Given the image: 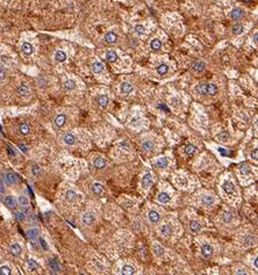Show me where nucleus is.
<instances>
[{
  "label": "nucleus",
  "instance_id": "f257e3e1",
  "mask_svg": "<svg viewBox=\"0 0 258 275\" xmlns=\"http://www.w3.org/2000/svg\"><path fill=\"white\" fill-rule=\"evenodd\" d=\"M222 190L224 194H227L228 196H235L236 195V187L231 181L223 182L222 184Z\"/></svg>",
  "mask_w": 258,
  "mask_h": 275
},
{
  "label": "nucleus",
  "instance_id": "f03ea898",
  "mask_svg": "<svg viewBox=\"0 0 258 275\" xmlns=\"http://www.w3.org/2000/svg\"><path fill=\"white\" fill-rule=\"evenodd\" d=\"M5 181L7 182V185H15L20 181V179H19V175L16 173L9 171L5 174Z\"/></svg>",
  "mask_w": 258,
  "mask_h": 275
},
{
  "label": "nucleus",
  "instance_id": "7ed1b4c3",
  "mask_svg": "<svg viewBox=\"0 0 258 275\" xmlns=\"http://www.w3.org/2000/svg\"><path fill=\"white\" fill-rule=\"evenodd\" d=\"M94 222H95V215L91 211H87L82 216V223L84 225H92Z\"/></svg>",
  "mask_w": 258,
  "mask_h": 275
},
{
  "label": "nucleus",
  "instance_id": "20e7f679",
  "mask_svg": "<svg viewBox=\"0 0 258 275\" xmlns=\"http://www.w3.org/2000/svg\"><path fill=\"white\" fill-rule=\"evenodd\" d=\"M93 166L97 168V170H102V168H105L107 166V160L105 159V158H102V157H95L94 159H93Z\"/></svg>",
  "mask_w": 258,
  "mask_h": 275
},
{
  "label": "nucleus",
  "instance_id": "39448f33",
  "mask_svg": "<svg viewBox=\"0 0 258 275\" xmlns=\"http://www.w3.org/2000/svg\"><path fill=\"white\" fill-rule=\"evenodd\" d=\"M242 245L244 247H250V246L256 245V238L251 235H245L242 238Z\"/></svg>",
  "mask_w": 258,
  "mask_h": 275
},
{
  "label": "nucleus",
  "instance_id": "423d86ee",
  "mask_svg": "<svg viewBox=\"0 0 258 275\" xmlns=\"http://www.w3.org/2000/svg\"><path fill=\"white\" fill-rule=\"evenodd\" d=\"M65 123H66V115H64V114H60V115H57V116H56V119H55V121H53V124H55V126H56V128H58V129L63 128V126H65Z\"/></svg>",
  "mask_w": 258,
  "mask_h": 275
},
{
  "label": "nucleus",
  "instance_id": "0eeeda50",
  "mask_svg": "<svg viewBox=\"0 0 258 275\" xmlns=\"http://www.w3.org/2000/svg\"><path fill=\"white\" fill-rule=\"evenodd\" d=\"M4 204H5L8 209H15L18 203H16V200L14 199V196L7 195V196H5V199H4Z\"/></svg>",
  "mask_w": 258,
  "mask_h": 275
},
{
  "label": "nucleus",
  "instance_id": "6e6552de",
  "mask_svg": "<svg viewBox=\"0 0 258 275\" xmlns=\"http://www.w3.org/2000/svg\"><path fill=\"white\" fill-rule=\"evenodd\" d=\"M148 219L151 224H157L160 221V213H157L156 210H150L148 214Z\"/></svg>",
  "mask_w": 258,
  "mask_h": 275
},
{
  "label": "nucleus",
  "instance_id": "1a4fd4ad",
  "mask_svg": "<svg viewBox=\"0 0 258 275\" xmlns=\"http://www.w3.org/2000/svg\"><path fill=\"white\" fill-rule=\"evenodd\" d=\"M152 182H153V179H152V175L150 173H145L142 177V187L144 189H148L152 185Z\"/></svg>",
  "mask_w": 258,
  "mask_h": 275
},
{
  "label": "nucleus",
  "instance_id": "9d476101",
  "mask_svg": "<svg viewBox=\"0 0 258 275\" xmlns=\"http://www.w3.org/2000/svg\"><path fill=\"white\" fill-rule=\"evenodd\" d=\"M133 88H134V87H133V85H131L130 82H123L121 84V86H120V93L127 95V94H129V93L133 92Z\"/></svg>",
  "mask_w": 258,
  "mask_h": 275
},
{
  "label": "nucleus",
  "instance_id": "9b49d317",
  "mask_svg": "<svg viewBox=\"0 0 258 275\" xmlns=\"http://www.w3.org/2000/svg\"><path fill=\"white\" fill-rule=\"evenodd\" d=\"M160 232L164 238H169V237H171L173 230H172V226H171L170 224H165V225H163V226L160 228Z\"/></svg>",
  "mask_w": 258,
  "mask_h": 275
},
{
  "label": "nucleus",
  "instance_id": "f8f14e48",
  "mask_svg": "<svg viewBox=\"0 0 258 275\" xmlns=\"http://www.w3.org/2000/svg\"><path fill=\"white\" fill-rule=\"evenodd\" d=\"M155 166H156L157 168H160V170H164V168H166L167 166H169V160H167V158L166 157L158 158V159L156 160V163H155Z\"/></svg>",
  "mask_w": 258,
  "mask_h": 275
},
{
  "label": "nucleus",
  "instance_id": "ddd939ff",
  "mask_svg": "<svg viewBox=\"0 0 258 275\" xmlns=\"http://www.w3.org/2000/svg\"><path fill=\"white\" fill-rule=\"evenodd\" d=\"M200 202H201V204L204 207H212L215 201H214V197L211 196V195H204V196H201Z\"/></svg>",
  "mask_w": 258,
  "mask_h": 275
},
{
  "label": "nucleus",
  "instance_id": "4468645a",
  "mask_svg": "<svg viewBox=\"0 0 258 275\" xmlns=\"http://www.w3.org/2000/svg\"><path fill=\"white\" fill-rule=\"evenodd\" d=\"M216 93H218V87H216V85H214V84H207V85H206L205 95L214 97V95H216Z\"/></svg>",
  "mask_w": 258,
  "mask_h": 275
},
{
  "label": "nucleus",
  "instance_id": "2eb2a0df",
  "mask_svg": "<svg viewBox=\"0 0 258 275\" xmlns=\"http://www.w3.org/2000/svg\"><path fill=\"white\" fill-rule=\"evenodd\" d=\"M48 264H49V266H50V268H51V270H53V273H61L62 268L60 266V264H58V261L56 260V259H49Z\"/></svg>",
  "mask_w": 258,
  "mask_h": 275
},
{
  "label": "nucleus",
  "instance_id": "dca6fc26",
  "mask_svg": "<svg viewBox=\"0 0 258 275\" xmlns=\"http://www.w3.org/2000/svg\"><path fill=\"white\" fill-rule=\"evenodd\" d=\"M21 51H22L26 56H31V55H33V52H34V48H33V45H31V43L24 42V43H22V45H21Z\"/></svg>",
  "mask_w": 258,
  "mask_h": 275
},
{
  "label": "nucleus",
  "instance_id": "f3484780",
  "mask_svg": "<svg viewBox=\"0 0 258 275\" xmlns=\"http://www.w3.org/2000/svg\"><path fill=\"white\" fill-rule=\"evenodd\" d=\"M97 102H98V104L101 108H106L107 106H108V104H109V98L107 97L106 94H101L97 99Z\"/></svg>",
  "mask_w": 258,
  "mask_h": 275
},
{
  "label": "nucleus",
  "instance_id": "a211bd4d",
  "mask_svg": "<svg viewBox=\"0 0 258 275\" xmlns=\"http://www.w3.org/2000/svg\"><path fill=\"white\" fill-rule=\"evenodd\" d=\"M104 41H105L106 43H109V44L115 43V42L118 41V35H116L115 33H113V31H109V33H107L106 35L104 36Z\"/></svg>",
  "mask_w": 258,
  "mask_h": 275
},
{
  "label": "nucleus",
  "instance_id": "6ab92c4d",
  "mask_svg": "<svg viewBox=\"0 0 258 275\" xmlns=\"http://www.w3.org/2000/svg\"><path fill=\"white\" fill-rule=\"evenodd\" d=\"M201 254L205 258H209L213 254V247L209 244H204V245L201 246Z\"/></svg>",
  "mask_w": 258,
  "mask_h": 275
},
{
  "label": "nucleus",
  "instance_id": "aec40b11",
  "mask_svg": "<svg viewBox=\"0 0 258 275\" xmlns=\"http://www.w3.org/2000/svg\"><path fill=\"white\" fill-rule=\"evenodd\" d=\"M9 252H11V254L12 255H14V257H19L21 253H22V248H21V246L19 245V244H12L11 245V247H9Z\"/></svg>",
  "mask_w": 258,
  "mask_h": 275
},
{
  "label": "nucleus",
  "instance_id": "412c9836",
  "mask_svg": "<svg viewBox=\"0 0 258 275\" xmlns=\"http://www.w3.org/2000/svg\"><path fill=\"white\" fill-rule=\"evenodd\" d=\"M230 16H231V19L234 20V21H238L240 19H242L243 16V11L241 9V8H234L233 11H231V13H230Z\"/></svg>",
  "mask_w": 258,
  "mask_h": 275
},
{
  "label": "nucleus",
  "instance_id": "4be33fe9",
  "mask_svg": "<svg viewBox=\"0 0 258 275\" xmlns=\"http://www.w3.org/2000/svg\"><path fill=\"white\" fill-rule=\"evenodd\" d=\"M157 201H158L160 203L166 204V203H169V202L171 201V196H170L167 193H165V192H162V193L158 194V196H157Z\"/></svg>",
  "mask_w": 258,
  "mask_h": 275
},
{
  "label": "nucleus",
  "instance_id": "5701e85b",
  "mask_svg": "<svg viewBox=\"0 0 258 275\" xmlns=\"http://www.w3.org/2000/svg\"><path fill=\"white\" fill-rule=\"evenodd\" d=\"M91 69H92V72L94 75H99V73H101L104 71V64L100 63V62H95V63H93L91 65Z\"/></svg>",
  "mask_w": 258,
  "mask_h": 275
},
{
  "label": "nucleus",
  "instance_id": "b1692460",
  "mask_svg": "<svg viewBox=\"0 0 258 275\" xmlns=\"http://www.w3.org/2000/svg\"><path fill=\"white\" fill-rule=\"evenodd\" d=\"M28 93H29V88H28V86L24 85V84L20 85V86L16 88V94L20 95V97H26V95H28Z\"/></svg>",
  "mask_w": 258,
  "mask_h": 275
},
{
  "label": "nucleus",
  "instance_id": "393cba45",
  "mask_svg": "<svg viewBox=\"0 0 258 275\" xmlns=\"http://www.w3.org/2000/svg\"><path fill=\"white\" fill-rule=\"evenodd\" d=\"M63 142H64V144L71 146V145H73L76 143V137L72 134H65L63 136Z\"/></svg>",
  "mask_w": 258,
  "mask_h": 275
},
{
  "label": "nucleus",
  "instance_id": "a878e982",
  "mask_svg": "<svg viewBox=\"0 0 258 275\" xmlns=\"http://www.w3.org/2000/svg\"><path fill=\"white\" fill-rule=\"evenodd\" d=\"M202 229V225L199 223L198 221H191L190 222V230L193 232V233H198L200 232Z\"/></svg>",
  "mask_w": 258,
  "mask_h": 275
},
{
  "label": "nucleus",
  "instance_id": "bb28decb",
  "mask_svg": "<svg viewBox=\"0 0 258 275\" xmlns=\"http://www.w3.org/2000/svg\"><path fill=\"white\" fill-rule=\"evenodd\" d=\"M192 69H193V71H194V72L201 73V72H204V71H205L206 64L204 63V62H195V63L193 64Z\"/></svg>",
  "mask_w": 258,
  "mask_h": 275
},
{
  "label": "nucleus",
  "instance_id": "cd10ccee",
  "mask_svg": "<svg viewBox=\"0 0 258 275\" xmlns=\"http://www.w3.org/2000/svg\"><path fill=\"white\" fill-rule=\"evenodd\" d=\"M53 58H55V60L57 63H63V62H65V59H66V53L64 51H62V50H58V51L55 52Z\"/></svg>",
  "mask_w": 258,
  "mask_h": 275
},
{
  "label": "nucleus",
  "instance_id": "c85d7f7f",
  "mask_svg": "<svg viewBox=\"0 0 258 275\" xmlns=\"http://www.w3.org/2000/svg\"><path fill=\"white\" fill-rule=\"evenodd\" d=\"M152 250H153V253L156 254V257H163V255H164V253H165L164 247H163V246H160V244H157V243H155V244H153Z\"/></svg>",
  "mask_w": 258,
  "mask_h": 275
},
{
  "label": "nucleus",
  "instance_id": "c756f323",
  "mask_svg": "<svg viewBox=\"0 0 258 275\" xmlns=\"http://www.w3.org/2000/svg\"><path fill=\"white\" fill-rule=\"evenodd\" d=\"M91 192L94 194V195H100V194L104 192V186H102L101 184L95 182V184H93L91 186Z\"/></svg>",
  "mask_w": 258,
  "mask_h": 275
},
{
  "label": "nucleus",
  "instance_id": "7c9ffc66",
  "mask_svg": "<svg viewBox=\"0 0 258 275\" xmlns=\"http://www.w3.org/2000/svg\"><path fill=\"white\" fill-rule=\"evenodd\" d=\"M155 149V144L153 142L151 141H144L142 143V150L145 151V152H150V151H153Z\"/></svg>",
  "mask_w": 258,
  "mask_h": 275
},
{
  "label": "nucleus",
  "instance_id": "2f4dec72",
  "mask_svg": "<svg viewBox=\"0 0 258 275\" xmlns=\"http://www.w3.org/2000/svg\"><path fill=\"white\" fill-rule=\"evenodd\" d=\"M106 60L107 62H109V63H115V62L118 60V53L114 51V50H109V51H107Z\"/></svg>",
  "mask_w": 258,
  "mask_h": 275
},
{
  "label": "nucleus",
  "instance_id": "473e14b6",
  "mask_svg": "<svg viewBox=\"0 0 258 275\" xmlns=\"http://www.w3.org/2000/svg\"><path fill=\"white\" fill-rule=\"evenodd\" d=\"M19 131H20V134L22 135V136H27V135L31 133V126L28 124V123H22V124H20V126H19Z\"/></svg>",
  "mask_w": 258,
  "mask_h": 275
},
{
  "label": "nucleus",
  "instance_id": "72a5a7b5",
  "mask_svg": "<svg viewBox=\"0 0 258 275\" xmlns=\"http://www.w3.org/2000/svg\"><path fill=\"white\" fill-rule=\"evenodd\" d=\"M76 82L75 80H72V79H68V80H65L64 82V84H63V87H64V89H66V91H73V89L76 88Z\"/></svg>",
  "mask_w": 258,
  "mask_h": 275
},
{
  "label": "nucleus",
  "instance_id": "f704fd0d",
  "mask_svg": "<svg viewBox=\"0 0 258 275\" xmlns=\"http://www.w3.org/2000/svg\"><path fill=\"white\" fill-rule=\"evenodd\" d=\"M121 274L123 275H133L135 274V268L130 265H124L123 267L121 268Z\"/></svg>",
  "mask_w": 258,
  "mask_h": 275
},
{
  "label": "nucleus",
  "instance_id": "c9c22d12",
  "mask_svg": "<svg viewBox=\"0 0 258 275\" xmlns=\"http://www.w3.org/2000/svg\"><path fill=\"white\" fill-rule=\"evenodd\" d=\"M38 233H40V232H38L37 229H31V230L27 231V233H26V235H27V237L29 238L31 240L34 241V240H36V239L38 238Z\"/></svg>",
  "mask_w": 258,
  "mask_h": 275
},
{
  "label": "nucleus",
  "instance_id": "e433bc0d",
  "mask_svg": "<svg viewBox=\"0 0 258 275\" xmlns=\"http://www.w3.org/2000/svg\"><path fill=\"white\" fill-rule=\"evenodd\" d=\"M233 214L230 213V211H224L223 214H222V216H221V221L223 222V223H230L231 221H233Z\"/></svg>",
  "mask_w": 258,
  "mask_h": 275
},
{
  "label": "nucleus",
  "instance_id": "4c0bfd02",
  "mask_svg": "<svg viewBox=\"0 0 258 275\" xmlns=\"http://www.w3.org/2000/svg\"><path fill=\"white\" fill-rule=\"evenodd\" d=\"M77 197H78V195H77L76 192H73V190H68L66 193H65V199H66V201H69V202H75V201L77 200Z\"/></svg>",
  "mask_w": 258,
  "mask_h": 275
},
{
  "label": "nucleus",
  "instance_id": "58836bf2",
  "mask_svg": "<svg viewBox=\"0 0 258 275\" xmlns=\"http://www.w3.org/2000/svg\"><path fill=\"white\" fill-rule=\"evenodd\" d=\"M216 138H218L220 142H228L230 139V135H229V133H227V131H221V133L218 134Z\"/></svg>",
  "mask_w": 258,
  "mask_h": 275
},
{
  "label": "nucleus",
  "instance_id": "ea45409f",
  "mask_svg": "<svg viewBox=\"0 0 258 275\" xmlns=\"http://www.w3.org/2000/svg\"><path fill=\"white\" fill-rule=\"evenodd\" d=\"M156 71H157V73L160 75H164L167 73V71H169V66H167L166 64H160L158 66L156 67Z\"/></svg>",
  "mask_w": 258,
  "mask_h": 275
},
{
  "label": "nucleus",
  "instance_id": "a19ab883",
  "mask_svg": "<svg viewBox=\"0 0 258 275\" xmlns=\"http://www.w3.org/2000/svg\"><path fill=\"white\" fill-rule=\"evenodd\" d=\"M18 202L20 203V206L23 207V208H27V207L29 206V200H28V197L24 196V195H20L19 199H18Z\"/></svg>",
  "mask_w": 258,
  "mask_h": 275
},
{
  "label": "nucleus",
  "instance_id": "79ce46f5",
  "mask_svg": "<svg viewBox=\"0 0 258 275\" xmlns=\"http://www.w3.org/2000/svg\"><path fill=\"white\" fill-rule=\"evenodd\" d=\"M150 48H151L152 50H155V51H158V50H160V48H162V42H160V40L155 38V40H152L151 43H150Z\"/></svg>",
  "mask_w": 258,
  "mask_h": 275
},
{
  "label": "nucleus",
  "instance_id": "37998d69",
  "mask_svg": "<svg viewBox=\"0 0 258 275\" xmlns=\"http://www.w3.org/2000/svg\"><path fill=\"white\" fill-rule=\"evenodd\" d=\"M206 85L205 82H201L195 86V92H197L198 95H205V91H206Z\"/></svg>",
  "mask_w": 258,
  "mask_h": 275
},
{
  "label": "nucleus",
  "instance_id": "c03bdc74",
  "mask_svg": "<svg viewBox=\"0 0 258 275\" xmlns=\"http://www.w3.org/2000/svg\"><path fill=\"white\" fill-rule=\"evenodd\" d=\"M243 31H244V28H243L242 24H240V23L235 24V26L231 28V33H233L234 35H241Z\"/></svg>",
  "mask_w": 258,
  "mask_h": 275
},
{
  "label": "nucleus",
  "instance_id": "a18cd8bd",
  "mask_svg": "<svg viewBox=\"0 0 258 275\" xmlns=\"http://www.w3.org/2000/svg\"><path fill=\"white\" fill-rule=\"evenodd\" d=\"M240 172H241V174H243V175H248V174L251 173V170L247 164H242V165H240Z\"/></svg>",
  "mask_w": 258,
  "mask_h": 275
},
{
  "label": "nucleus",
  "instance_id": "49530a36",
  "mask_svg": "<svg viewBox=\"0 0 258 275\" xmlns=\"http://www.w3.org/2000/svg\"><path fill=\"white\" fill-rule=\"evenodd\" d=\"M195 151H197V148H195L194 145H192V144H189V145L185 148V153H186L187 156H193V155L195 153Z\"/></svg>",
  "mask_w": 258,
  "mask_h": 275
},
{
  "label": "nucleus",
  "instance_id": "de8ad7c7",
  "mask_svg": "<svg viewBox=\"0 0 258 275\" xmlns=\"http://www.w3.org/2000/svg\"><path fill=\"white\" fill-rule=\"evenodd\" d=\"M28 267L31 268V270H36V269H38V264L34 259H29L28 260Z\"/></svg>",
  "mask_w": 258,
  "mask_h": 275
},
{
  "label": "nucleus",
  "instance_id": "09e8293b",
  "mask_svg": "<svg viewBox=\"0 0 258 275\" xmlns=\"http://www.w3.org/2000/svg\"><path fill=\"white\" fill-rule=\"evenodd\" d=\"M12 274V270L11 268L7 267V266H1L0 267V275H11Z\"/></svg>",
  "mask_w": 258,
  "mask_h": 275
},
{
  "label": "nucleus",
  "instance_id": "8fccbe9b",
  "mask_svg": "<svg viewBox=\"0 0 258 275\" xmlns=\"http://www.w3.org/2000/svg\"><path fill=\"white\" fill-rule=\"evenodd\" d=\"M15 218H16V221H19V222H23V221L26 219V214H24L23 211H16Z\"/></svg>",
  "mask_w": 258,
  "mask_h": 275
},
{
  "label": "nucleus",
  "instance_id": "3c124183",
  "mask_svg": "<svg viewBox=\"0 0 258 275\" xmlns=\"http://www.w3.org/2000/svg\"><path fill=\"white\" fill-rule=\"evenodd\" d=\"M182 104V100H180V99H178V98H172V99H171V104H172L173 107H176V108L180 107Z\"/></svg>",
  "mask_w": 258,
  "mask_h": 275
},
{
  "label": "nucleus",
  "instance_id": "603ef678",
  "mask_svg": "<svg viewBox=\"0 0 258 275\" xmlns=\"http://www.w3.org/2000/svg\"><path fill=\"white\" fill-rule=\"evenodd\" d=\"M135 33H136L137 35H143L145 33L144 27H143L142 24H137V26H135Z\"/></svg>",
  "mask_w": 258,
  "mask_h": 275
},
{
  "label": "nucleus",
  "instance_id": "864d4df0",
  "mask_svg": "<svg viewBox=\"0 0 258 275\" xmlns=\"http://www.w3.org/2000/svg\"><path fill=\"white\" fill-rule=\"evenodd\" d=\"M31 172H33V174H34V175L38 177V175L41 174V168L38 167L37 165H33V167H31Z\"/></svg>",
  "mask_w": 258,
  "mask_h": 275
},
{
  "label": "nucleus",
  "instance_id": "5fc2aeb1",
  "mask_svg": "<svg viewBox=\"0 0 258 275\" xmlns=\"http://www.w3.org/2000/svg\"><path fill=\"white\" fill-rule=\"evenodd\" d=\"M37 82H38V85L41 86V87H46V85H47V80L43 78V77H40L37 79Z\"/></svg>",
  "mask_w": 258,
  "mask_h": 275
},
{
  "label": "nucleus",
  "instance_id": "6e6d98bb",
  "mask_svg": "<svg viewBox=\"0 0 258 275\" xmlns=\"http://www.w3.org/2000/svg\"><path fill=\"white\" fill-rule=\"evenodd\" d=\"M250 157L252 160H257V149H253L251 151L250 153Z\"/></svg>",
  "mask_w": 258,
  "mask_h": 275
},
{
  "label": "nucleus",
  "instance_id": "4d7b16f0",
  "mask_svg": "<svg viewBox=\"0 0 258 275\" xmlns=\"http://www.w3.org/2000/svg\"><path fill=\"white\" fill-rule=\"evenodd\" d=\"M40 244H41V246H42V248H43V250L48 251V245H47V243H46V240H44V239L40 238Z\"/></svg>",
  "mask_w": 258,
  "mask_h": 275
},
{
  "label": "nucleus",
  "instance_id": "13d9d810",
  "mask_svg": "<svg viewBox=\"0 0 258 275\" xmlns=\"http://www.w3.org/2000/svg\"><path fill=\"white\" fill-rule=\"evenodd\" d=\"M5 78H6V71L2 67H0V82L4 80Z\"/></svg>",
  "mask_w": 258,
  "mask_h": 275
},
{
  "label": "nucleus",
  "instance_id": "bf43d9fd",
  "mask_svg": "<svg viewBox=\"0 0 258 275\" xmlns=\"http://www.w3.org/2000/svg\"><path fill=\"white\" fill-rule=\"evenodd\" d=\"M235 274H237V275H240V274L242 275V274H244V275H245V274H247V270H245V269H243V268H241V269H238V270H236V272H235Z\"/></svg>",
  "mask_w": 258,
  "mask_h": 275
},
{
  "label": "nucleus",
  "instance_id": "052dcab7",
  "mask_svg": "<svg viewBox=\"0 0 258 275\" xmlns=\"http://www.w3.org/2000/svg\"><path fill=\"white\" fill-rule=\"evenodd\" d=\"M4 192H5V185L2 181H0V194H2Z\"/></svg>",
  "mask_w": 258,
  "mask_h": 275
},
{
  "label": "nucleus",
  "instance_id": "680f3d73",
  "mask_svg": "<svg viewBox=\"0 0 258 275\" xmlns=\"http://www.w3.org/2000/svg\"><path fill=\"white\" fill-rule=\"evenodd\" d=\"M219 151H220V153H221V155H222V156H227V155H228L227 150H224V149H221V148H219Z\"/></svg>",
  "mask_w": 258,
  "mask_h": 275
},
{
  "label": "nucleus",
  "instance_id": "e2e57ef3",
  "mask_svg": "<svg viewBox=\"0 0 258 275\" xmlns=\"http://www.w3.org/2000/svg\"><path fill=\"white\" fill-rule=\"evenodd\" d=\"M257 37H258V34L256 33V34L253 35V37H252V41H253V43H255V44H257Z\"/></svg>",
  "mask_w": 258,
  "mask_h": 275
},
{
  "label": "nucleus",
  "instance_id": "0e129e2a",
  "mask_svg": "<svg viewBox=\"0 0 258 275\" xmlns=\"http://www.w3.org/2000/svg\"><path fill=\"white\" fill-rule=\"evenodd\" d=\"M253 265H255V268L257 269V268H258V259H257V258H255V261H253Z\"/></svg>",
  "mask_w": 258,
  "mask_h": 275
},
{
  "label": "nucleus",
  "instance_id": "69168bd1",
  "mask_svg": "<svg viewBox=\"0 0 258 275\" xmlns=\"http://www.w3.org/2000/svg\"><path fill=\"white\" fill-rule=\"evenodd\" d=\"M242 1H244V2H251V0H242Z\"/></svg>",
  "mask_w": 258,
  "mask_h": 275
},
{
  "label": "nucleus",
  "instance_id": "338daca9",
  "mask_svg": "<svg viewBox=\"0 0 258 275\" xmlns=\"http://www.w3.org/2000/svg\"><path fill=\"white\" fill-rule=\"evenodd\" d=\"M7 1H12V0H7Z\"/></svg>",
  "mask_w": 258,
  "mask_h": 275
}]
</instances>
